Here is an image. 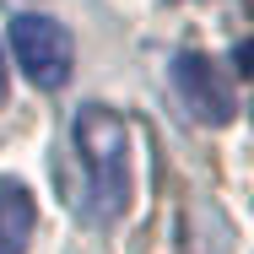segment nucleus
Masks as SVG:
<instances>
[{"instance_id":"f257e3e1","label":"nucleus","mask_w":254,"mask_h":254,"mask_svg":"<svg viewBox=\"0 0 254 254\" xmlns=\"http://www.w3.org/2000/svg\"><path fill=\"white\" fill-rule=\"evenodd\" d=\"M70 135H76V152L87 162V190H92L87 205H92V216L114 222L130 200V130H125V119L114 108L81 103Z\"/></svg>"},{"instance_id":"f03ea898","label":"nucleus","mask_w":254,"mask_h":254,"mask_svg":"<svg viewBox=\"0 0 254 254\" xmlns=\"http://www.w3.org/2000/svg\"><path fill=\"white\" fill-rule=\"evenodd\" d=\"M11 54L27 70V81L33 87H49V92L70 81V65H76V44H70L65 22H54L44 11H22L11 22Z\"/></svg>"},{"instance_id":"7ed1b4c3","label":"nucleus","mask_w":254,"mask_h":254,"mask_svg":"<svg viewBox=\"0 0 254 254\" xmlns=\"http://www.w3.org/2000/svg\"><path fill=\"white\" fill-rule=\"evenodd\" d=\"M173 87H179V103L190 108V119L200 125H233L238 114V98H233V81L216 70V60L205 54H179L173 60Z\"/></svg>"},{"instance_id":"20e7f679","label":"nucleus","mask_w":254,"mask_h":254,"mask_svg":"<svg viewBox=\"0 0 254 254\" xmlns=\"http://www.w3.org/2000/svg\"><path fill=\"white\" fill-rule=\"evenodd\" d=\"M38 227V205L22 184H0V254H27Z\"/></svg>"},{"instance_id":"39448f33","label":"nucleus","mask_w":254,"mask_h":254,"mask_svg":"<svg viewBox=\"0 0 254 254\" xmlns=\"http://www.w3.org/2000/svg\"><path fill=\"white\" fill-rule=\"evenodd\" d=\"M5 92H11V81H5V54H0V103H5Z\"/></svg>"}]
</instances>
